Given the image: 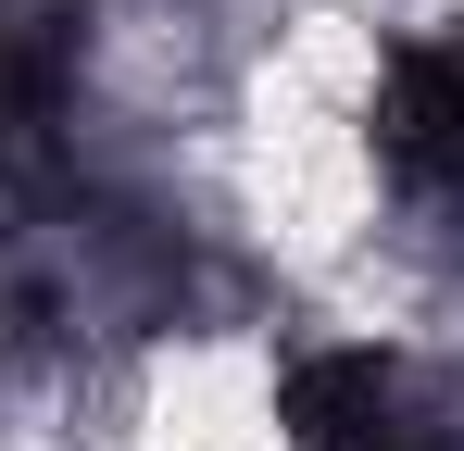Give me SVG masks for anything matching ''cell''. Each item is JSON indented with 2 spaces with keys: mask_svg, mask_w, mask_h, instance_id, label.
<instances>
[{
  "mask_svg": "<svg viewBox=\"0 0 464 451\" xmlns=\"http://www.w3.org/2000/svg\"><path fill=\"white\" fill-rule=\"evenodd\" d=\"M289 451H464V401L401 351H314L276 389Z\"/></svg>",
  "mask_w": 464,
  "mask_h": 451,
  "instance_id": "6da1fadb",
  "label": "cell"
},
{
  "mask_svg": "<svg viewBox=\"0 0 464 451\" xmlns=\"http://www.w3.org/2000/svg\"><path fill=\"white\" fill-rule=\"evenodd\" d=\"M377 163H389V188L427 226L464 238V25L414 38V51L377 75Z\"/></svg>",
  "mask_w": 464,
  "mask_h": 451,
  "instance_id": "7a4b0ae2",
  "label": "cell"
},
{
  "mask_svg": "<svg viewBox=\"0 0 464 451\" xmlns=\"http://www.w3.org/2000/svg\"><path fill=\"white\" fill-rule=\"evenodd\" d=\"M76 63H88V0H0V176L13 188L63 176Z\"/></svg>",
  "mask_w": 464,
  "mask_h": 451,
  "instance_id": "3957f363",
  "label": "cell"
}]
</instances>
